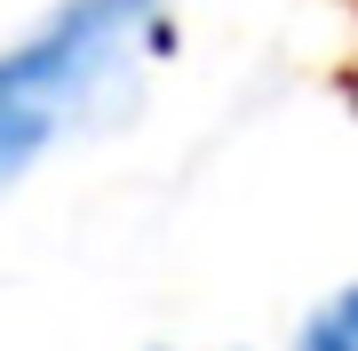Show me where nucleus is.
<instances>
[{
    "mask_svg": "<svg viewBox=\"0 0 358 351\" xmlns=\"http://www.w3.org/2000/svg\"><path fill=\"white\" fill-rule=\"evenodd\" d=\"M167 40V0H64L0 48V192L56 152L64 128H103L136 104V56Z\"/></svg>",
    "mask_w": 358,
    "mask_h": 351,
    "instance_id": "obj_1",
    "label": "nucleus"
},
{
    "mask_svg": "<svg viewBox=\"0 0 358 351\" xmlns=\"http://www.w3.org/2000/svg\"><path fill=\"white\" fill-rule=\"evenodd\" d=\"M294 351H358V280H350V287H334L319 312L303 319Z\"/></svg>",
    "mask_w": 358,
    "mask_h": 351,
    "instance_id": "obj_2",
    "label": "nucleus"
}]
</instances>
